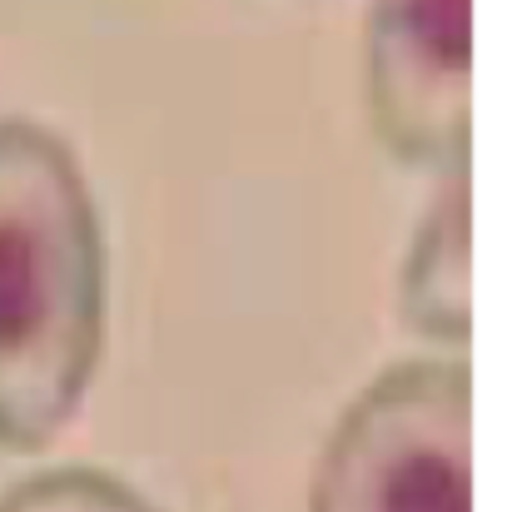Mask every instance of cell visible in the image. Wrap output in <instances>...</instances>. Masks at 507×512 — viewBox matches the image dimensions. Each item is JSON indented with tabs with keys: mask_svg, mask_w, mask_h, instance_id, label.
<instances>
[{
	"mask_svg": "<svg viewBox=\"0 0 507 512\" xmlns=\"http://www.w3.org/2000/svg\"><path fill=\"white\" fill-rule=\"evenodd\" d=\"M105 348V229L75 150L0 115V453L50 448Z\"/></svg>",
	"mask_w": 507,
	"mask_h": 512,
	"instance_id": "obj_1",
	"label": "cell"
},
{
	"mask_svg": "<svg viewBox=\"0 0 507 512\" xmlns=\"http://www.w3.org/2000/svg\"><path fill=\"white\" fill-rule=\"evenodd\" d=\"M309 512H473V373L463 358L383 368L334 423Z\"/></svg>",
	"mask_w": 507,
	"mask_h": 512,
	"instance_id": "obj_2",
	"label": "cell"
},
{
	"mask_svg": "<svg viewBox=\"0 0 507 512\" xmlns=\"http://www.w3.org/2000/svg\"><path fill=\"white\" fill-rule=\"evenodd\" d=\"M398 314L428 343L463 348L473 339V184L468 170L443 174L428 214L413 229Z\"/></svg>",
	"mask_w": 507,
	"mask_h": 512,
	"instance_id": "obj_4",
	"label": "cell"
},
{
	"mask_svg": "<svg viewBox=\"0 0 507 512\" xmlns=\"http://www.w3.org/2000/svg\"><path fill=\"white\" fill-rule=\"evenodd\" d=\"M378 145L428 174L468 170L473 150V0H373L363 40Z\"/></svg>",
	"mask_w": 507,
	"mask_h": 512,
	"instance_id": "obj_3",
	"label": "cell"
},
{
	"mask_svg": "<svg viewBox=\"0 0 507 512\" xmlns=\"http://www.w3.org/2000/svg\"><path fill=\"white\" fill-rule=\"evenodd\" d=\"M0 512H160L105 468H45L0 493Z\"/></svg>",
	"mask_w": 507,
	"mask_h": 512,
	"instance_id": "obj_5",
	"label": "cell"
}]
</instances>
